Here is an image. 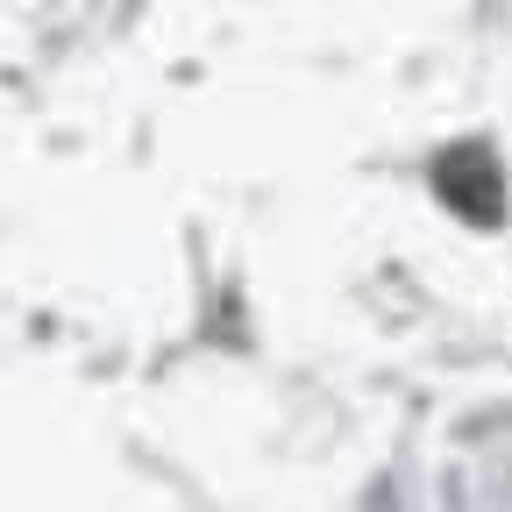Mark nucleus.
Wrapping results in <instances>:
<instances>
[{
    "instance_id": "1",
    "label": "nucleus",
    "mask_w": 512,
    "mask_h": 512,
    "mask_svg": "<svg viewBox=\"0 0 512 512\" xmlns=\"http://www.w3.org/2000/svg\"><path fill=\"white\" fill-rule=\"evenodd\" d=\"M434 192H441V207H456L463 221L477 228H498L505 221V171L484 143H456V150H441L434 157Z\"/></svg>"
}]
</instances>
